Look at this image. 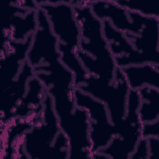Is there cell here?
Segmentation results:
<instances>
[{
    "label": "cell",
    "instance_id": "17",
    "mask_svg": "<svg viewBox=\"0 0 159 159\" xmlns=\"http://www.w3.org/2000/svg\"><path fill=\"white\" fill-rule=\"evenodd\" d=\"M125 10L136 12L143 16L159 19V5L152 1H114Z\"/></svg>",
    "mask_w": 159,
    "mask_h": 159
},
{
    "label": "cell",
    "instance_id": "19",
    "mask_svg": "<svg viewBox=\"0 0 159 159\" xmlns=\"http://www.w3.org/2000/svg\"><path fill=\"white\" fill-rule=\"evenodd\" d=\"M159 137V119L142 125V137Z\"/></svg>",
    "mask_w": 159,
    "mask_h": 159
},
{
    "label": "cell",
    "instance_id": "1",
    "mask_svg": "<svg viewBox=\"0 0 159 159\" xmlns=\"http://www.w3.org/2000/svg\"><path fill=\"white\" fill-rule=\"evenodd\" d=\"M80 29L76 57L88 73L112 82L117 68L104 37L102 21L98 19L87 1H71Z\"/></svg>",
    "mask_w": 159,
    "mask_h": 159
},
{
    "label": "cell",
    "instance_id": "12",
    "mask_svg": "<svg viewBox=\"0 0 159 159\" xmlns=\"http://www.w3.org/2000/svg\"><path fill=\"white\" fill-rule=\"evenodd\" d=\"M37 11L20 7L17 1L10 2L5 12L3 34L14 41L25 40L36 30Z\"/></svg>",
    "mask_w": 159,
    "mask_h": 159
},
{
    "label": "cell",
    "instance_id": "8",
    "mask_svg": "<svg viewBox=\"0 0 159 159\" xmlns=\"http://www.w3.org/2000/svg\"><path fill=\"white\" fill-rule=\"evenodd\" d=\"M37 25L33 34L26 60L34 68L60 60L58 39L53 34L48 19L40 7L37 11Z\"/></svg>",
    "mask_w": 159,
    "mask_h": 159
},
{
    "label": "cell",
    "instance_id": "2",
    "mask_svg": "<svg viewBox=\"0 0 159 159\" xmlns=\"http://www.w3.org/2000/svg\"><path fill=\"white\" fill-rule=\"evenodd\" d=\"M47 92V91H46ZM17 154L31 159H68V139L60 130L52 98L46 93L42 111L32 125L17 140Z\"/></svg>",
    "mask_w": 159,
    "mask_h": 159
},
{
    "label": "cell",
    "instance_id": "4",
    "mask_svg": "<svg viewBox=\"0 0 159 159\" xmlns=\"http://www.w3.org/2000/svg\"><path fill=\"white\" fill-rule=\"evenodd\" d=\"M60 130L68 139V159H91L88 113L76 106L74 91L50 86L45 89Z\"/></svg>",
    "mask_w": 159,
    "mask_h": 159
},
{
    "label": "cell",
    "instance_id": "5",
    "mask_svg": "<svg viewBox=\"0 0 159 159\" xmlns=\"http://www.w3.org/2000/svg\"><path fill=\"white\" fill-rule=\"evenodd\" d=\"M75 88L106 105L116 135L125 116L130 91L120 68L117 67L112 82L88 73L84 82Z\"/></svg>",
    "mask_w": 159,
    "mask_h": 159
},
{
    "label": "cell",
    "instance_id": "18",
    "mask_svg": "<svg viewBox=\"0 0 159 159\" xmlns=\"http://www.w3.org/2000/svg\"><path fill=\"white\" fill-rule=\"evenodd\" d=\"M148 159V149L147 140L145 138H141L135 149L131 154L129 159Z\"/></svg>",
    "mask_w": 159,
    "mask_h": 159
},
{
    "label": "cell",
    "instance_id": "10",
    "mask_svg": "<svg viewBox=\"0 0 159 159\" xmlns=\"http://www.w3.org/2000/svg\"><path fill=\"white\" fill-rule=\"evenodd\" d=\"M33 34L21 42L12 40L7 36L2 35L0 60V86L2 91L15 81L19 75L27 59Z\"/></svg>",
    "mask_w": 159,
    "mask_h": 159
},
{
    "label": "cell",
    "instance_id": "7",
    "mask_svg": "<svg viewBox=\"0 0 159 159\" xmlns=\"http://www.w3.org/2000/svg\"><path fill=\"white\" fill-rule=\"evenodd\" d=\"M74 98L77 107L84 108L88 113L89 140L92 155L107 147L114 134L106 105L75 87Z\"/></svg>",
    "mask_w": 159,
    "mask_h": 159
},
{
    "label": "cell",
    "instance_id": "13",
    "mask_svg": "<svg viewBox=\"0 0 159 159\" xmlns=\"http://www.w3.org/2000/svg\"><path fill=\"white\" fill-rule=\"evenodd\" d=\"M34 76L33 67L25 60L16 80L2 91L1 98V127H5L11 122L12 114L26 94L28 83Z\"/></svg>",
    "mask_w": 159,
    "mask_h": 159
},
{
    "label": "cell",
    "instance_id": "3",
    "mask_svg": "<svg viewBox=\"0 0 159 159\" xmlns=\"http://www.w3.org/2000/svg\"><path fill=\"white\" fill-rule=\"evenodd\" d=\"M45 13L58 39L61 61L74 74L75 87L82 84L88 73L76 55L79 49L80 29L71 1H35Z\"/></svg>",
    "mask_w": 159,
    "mask_h": 159
},
{
    "label": "cell",
    "instance_id": "14",
    "mask_svg": "<svg viewBox=\"0 0 159 159\" xmlns=\"http://www.w3.org/2000/svg\"><path fill=\"white\" fill-rule=\"evenodd\" d=\"M33 69L34 76L42 83L45 89L54 86L74 91V74L60 60L47 64H41Z\"/></svg>",
    "mask_w": 159,
    "mask_h": 159
},
{
    "label": "cell",
    "instance_id": "16",
    "mask_svg": "<svg viewBox=\"0 0 159 159\" xmlns=\"http://www.w3.org/2000/svg\"><path fill=\"white\" fill-rule=\"evenodd\" d=\"M137 91L139 98L138 114L142 124L159 119V89L145 86Z\"/></svg>",
    "mask_w": 159,
    "mask_h": 159
},
{
    "label": "cell",
    "instance_id": "11",
    "mask_svg": "<svg viewBox=\"0 0 159 159\" xmlns=\"http://www.w3.org/2000/svg\"><path fill=\"white\" fill-rule=\"evenodd\" d=\"M137 54L141 64L159 66V19L147 17L139 34L123 33Z\"/></svg>",
    "mask_w": 159,
    "mask_h": 159
},
{
    "label": "cell",
    "instance_id": "9",
    "mask_svg": "<svg viewBox=\"0 0 159 159\" xmlns=\"http://www.w3.org/2000/svg\"><path fill=\"white\" fill-rule=\"evenodd\" d=\"M87 4L98 19L108 20L114 28L123 33L139 34L148 17L125 10L114 1H87Z\"/></svg>",
    "mask_w": 159,
    "mask_h": 159
},
{
    "label": "cell",
    "instance_id": "6",
    "mask_svg": "<svg viewBox=\"0 0 159 159\" xmlns=\"http://www.w3.org/2000/svg\"><path fill=\"white\" fill-rule=\"evenodd\" d=\"M137 90H130L125 116L116 135L107 147L94 153L92 159H129L142 138V123L139 114Z\"/></svg>",
    "mask_w": 159,
    "mask_h": 159
},
{
    "label": "cell",
    "instance_id": "15",
    "mask_svg": "<svg viewBox=\"0 0 159 159\" xmlns=\"http://www.w3.org/2000/svg\"><path fill=\"white\" fill-rule=\"evenodd\" d=\"M130 90H138L145 86L159 89V66L150 63L120 68Z\"/></svg>",
    "mask_w": 159,
    "mask_h": 159
},
{
    "label": "cell",
    "instance_id": "20",
    "mask_svg": "<svg viewBox=\"0 0 159 159\" xmlns=\"http://www.w3.org/2000/svg\"><path fill=\"white\" fill-rule=\"evenodd\" d=\"M148 158H156L159 150V137H148L147 139Z\"/></svg>",
    "mask_w": 159,
    "mask_h": 159
}]
</instances>
